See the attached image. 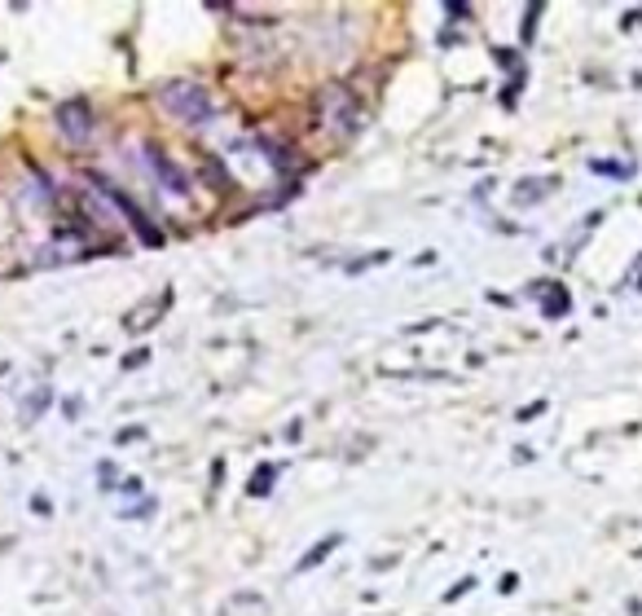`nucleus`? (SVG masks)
<instances>
[{"label": "nucleus", "instance_id": "f257e3e1", "mask_svg": "<svg viewBox=\"0 0 642 616\" xmlns=\"http://www.w3.org/2000/svg\"><path fill=\"white\" fill-rule=\"evenodd\" d=\"M317 111H321V123H326L335 136H357V128H361L357 97H352L344 84H326V89L317 93Z\"/></svg>", "mask_w": 642, "mask_h": 616}, {"label": "nucleus", "instance_id": "f03ea898", "mask_svg": "<svg viewBox=\"0 0 642 616\" xmlns=\"http://www.w3.org/2000/svg\"><path fill=\"white\" fill-rule=\"evenodd\" d=\"M159 97H163V106H167L176 120H185V123L212 120V93H207L203 84H194V80H172Z\"/></svg>", "mask_w": 642, "mask_h": 616}, {"label": "nucleus", "instance_id": "7ed1b4c3", "mask_svg": "<svg viewBox=\"0 0 642 616\" xmlns=\"http://www.w3.org/2000/svg\"><path fill=\"white\" fill-rule=\"evenodd\" d=\"M89 181H93V185H97V190L106 194V203H115V207H120V212L128 216V225L136 230V238H141V243H145V246H159V243H163V234L154 230V221H150V216H145V212H141V207L132 203L124 190H115V185H111L106 176H97V172H89Z\"/></svg>", "mask_w": 642, "mask_h": 616}, {"label": "nucleus", "instance_id": "20e7f679", "mask_svg": "<svg viewBox=\"0 0 642 616\" xmlns=\"http://www.w3.org/2000/svg\"><path fill=\"white\" fill-rule=\"evenodd\" d=\"M58 128H62V136H66L71 145H89V141H93V111H89V102H84V97L62 102V106H58Z\"/></svg>", "mask_w": 642, "mask_h": 616}, {"label": "nucleus", "instance_id": "39448f33", "mask_svg": "<svg viewBox=\"0 0 642 616\" xmlns=\"http://www.w3.org/2000/svg\"><path fill=\"white\" fill-rule=\"evenodd\" d=\"M141 154L150 159V172L163 181V190H172V194H181V199L190 194V176H185V172H181V163H172V159H167L154 141H145V145H141Z\"/></svg>", "mask_w": 642, "mask_h": 616}, {"label": "nucleus", "instance_id": "423d86ee", "mask_svg": "<svg viewBox=\"0 0 642 616\" xmlns=\"http://www.w3.org/2000/svg\"><path fill=\"white\" fill-rule=\"evenodd\" d=\"M532 295H541V300H545V304H541V308H545V317H563V313L572 308V295H568V286H563V282H537V286H532Z\"/></svg>", "mask_w": 642, "mask_h": 616}, {"label": "nucleus", "instance_id": "0eeeda50", "mask_svg": "<svg viewBox=\"0 0 642 616\" xmlns=\"http://www.w3.org/2000/svg\"><path fill=\"white\" fill-rule=\"evenodd\" d=\"M545 190H554V176H541V181H519V185H514V203H519V207L541 203V194H545Z\"/></svg>", "mask_w": 642, "mask_h": 616}, {"label": "nucleus", "instance_id": "6e6552de", "mask_svg": "<svg viewBox=\"0 0 642 616\" xmlns=\"http://www.w3.org/2000/svg\"><path fill=\"white\" fill-rule=\"evenodd\" d=\"M339 542H344V537H339V533H330V537H326V542H317V546H313V550H308V555H304V559H299V573H308V568H317V564H321V559H326V555H330V550H335V546H339Z\"/></svg>", "mask_w": 642, "mask_h": 616}, {"label": "nucleus", "instance_id": "1a4fd4ad", "mask_svg": "<svg viewBox=\"0 0 642 616\" xmlns=\"http://www.w3.org/2000/svg\"><path fill=\"white\" fill-rule=\"evenodd\" d=\"M273 476H277V467H273V463H264V467L256 472V480L247 485V493H256V497H264V493L273 489Z\"/></svg>", "mask_w": 642, "mask_h": 616}, {"label": "nucleus", "instance_id": "9d476101", "mask_svg": "<svg viewBox=\"0 0 642 616\" xmlns=\"http://www.w3.org/2000/svg\"><path fill=\"white\" fill-rule=\"evenodd\" d=\"M537 18H541V4H528V13H523V44H532V35H537Z\"/></svg>", "mask_w": 642, "mask_h": 616}, {"label": "nucleus", "instance_id": "9b49d317", "mask_svg": "<svg viewBox=\"0 0 642 616\" xmlns=\"http://www.w3.org/2000/svg\"><path fill=\"white\" fill-rule=\"evenodd\" d=\"M594 172H607V176H616V181H625V176H634V168H616V163H594Z\"/></svg>", "mask_w": 642, "mask_h": 616}, {"label": "nucleus", "instance_id": "f8f14e48", "mask_svg": "<svg viewBox=\"0 0 642 616\" xmlns=\"http://www.w3.org/2000/svg\"><path fill=\"white\" fill-rule=\"evenodd\" d=\"M97 472H102V489H115V467H111V463H102Z\"/></svg>", "mask_w": 642, "mask_h": 616}, {"label": "nucleus", "instance_id": "ddd939ff", "mask_svg": "<svg viewBox=\"0 0 642 616\" xmlns=\"http://www.w3.org/2000/svg\"><path fill=\"white\" fill-rule=\"evenodd\" d=\"M145 357H150L145 348H136V353H128V357H124V370H136V366H141V362H145Z\"/></svg>", "mask_w": 642, "mask_h": 616}, {"label": "nucleus", "instance_id": "4468645a", "mask_svg": "<svg viewBox=\"0 0 642 616\" xmlns=\"http://www.w3.org/2000/svg\"><path fill=\"white\" fill-rule=\"evenodd\" d=\"M141 436H145V427H128V432L120 436V445H128V441H141Z\"/></svg>", "mask_w": 642, "mask_h": 616}, {"label": "nucleus", "instance_id": "2eb2a0df", "mask_svg": "<svg viewBox=\"0 0 642 616\" xmlns=\"http://www.w3.org/2000/svg\"><path fill=\"white\" fill-rule=\"evenodd\" d=\"M31 506H35V511H40V515H49V511H53V506H49V497H40V493H35V497H31Z\"/></svg>", "mask_w": 642, "mask_h": 616}, {"label": "nucleus", "instance_id": "dca6fc26", "mask_svg": "<svg viewBox=\"0 0 642 616\" xmlns=\"http://www.w3.org/2000/svg\"><path fill=\"white\" fill-rule=\"evenodd\" d=\"M630 612H634V616H642V604H638V599H634V604H630Z\"/></svg>", "mask_w": 642, "mask_h": 616}]
</instances>
